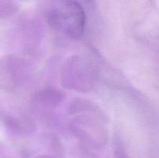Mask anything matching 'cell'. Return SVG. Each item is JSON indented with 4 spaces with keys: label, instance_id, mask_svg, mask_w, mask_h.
<instances>
[{
    "label": "cell",
    "instance_id": "obj_1",
    "mask_svg": "<svg viewBox=\"0 0 159 158\" xmlns=\"http://www.w3.org/2000/svg\"><path fill=\"white\" fill-rule=\"evenodd\" d=\"M51 27L79 40L85 32L86 16L83 7L75 0H53L46 12Z\"/></svg>",
    "mask_w": 159,
    "mask_h": 158
},
{
    "label": "cell",
    "instance_id": "obj_2",
    "mask_svg": "<svg viewBox=\"0 0 159 158\" xmlns=\"http://www.w3.org/2000/svg\"><path fill=\"white\" fill-rule=\"evenodd\" d=\"M69 126L75 136L87 147L101 149L108 143L109 131L102 113H81L71 119Z\"/></svg>",
    "mask_w": 159,
    "mask_h": 158
},
{
    "label": "cell",
    "instance_id": "obj_3",
    "mask_svg": "<svg viewBox=\"0 0 159 158\" xmlns=\"http://www.w3.org/2000/svg\"><path fill=\"white\" fill-rule=\"evenodd\" d=\"M96 74L93 65L79 55L67 59L61 71V85L64 88L79 92H89L93 89Z\"/></svg>",
    "mask_w": 159,
    "mask_h": 158
},
{
    "label": "cell",
    "instance_id": "obj_4",
    "mask_svg": "<svg viewBox=\"0 0 159 158\" xmlns=\"http://www.w3.org/2000/svg\"><path fill=\"white\" fill-rule=\"evenodd\" d=\"M30 73L29 63L16 54H7L0 58V88L14 91L23 86Z\"/></svg>",
    "mask_w": 159,
    "mask_h": 158
},
{
    "label": "cell",
    "instance_id": "obj_5",
    "mask_svg": "<svg viewBox=\"0 0 159 158\" xmlns=\"http://www.w3.org/2000/svg\"><path fill=\"white\" fill-rule=\"evenodd\" d=\"M0 119L7 128L14 133L28 134L35 131L34 122L26 116H17L5 111L0 106Z\"/></svg>",
    "mask_w": 159,
    "mask_h": 158
},
{
    "label": "cell",
    "instance_id": "obj_6",
    "mask_svg": "<svg viewBox=\"0 0 159 158\" xmlns=\"http://www.w3.org/2000/svg\"><path fill=\"white\" fill-rule=\"evenodd\" d=\"M65 95L61 91L55 88H44L36 93L33 103L43 109L51 110L57 108L65 100Z\"/></svg>",
    "mask_w": 159,
    "mask_h": 158
},
{
    "label": "cell",
    "instance_id": "obj_7",
    "mask_svg": "<svg viewBox=\"0 0 159 158\" xmlns=\"http://www.w3.org/2000/svg\"><path fill=\"white\" fill-rule=\"evenodd\" d=\"M85 112L102 113L96 105L85 99H75L68 108V114L76 115Z\"/></svg>",
    "mask_w": 159,
    "mask_h": 158
},
{
    "label": "cell",
    "instance_id": "obj_8",
    "mask_svg": "<svg viewBox=\"0 0 159 158\" xmlns=\"http://www.w3.org/2000/svg\"><path fill=\"white\" fill-rule=\"evenodd\" d=\"M18 4L15 0H0V18H6L18 11Z\"/></svg>",
    "mask_w": 159,
    "mask_h": 158
},
{
    "label": "cell",
    "instance_id": "obj_9",
    "mask_svg": "<svg viewBox=\"0 0 159 158\" xmlns=\"http://www.w3.org/2000/svg\"><path fill=\"white\" fill-rule=\"evenodd\" d=\"M113 158H128L127 150L119 137L115 139L113 143Z\"/></svg>",
    "mask_w": 159,
    "mask_h": 158
},
{
    "label": "cell",
    "instance_id": "obj_10",
    "mask_svg": "<svg viewBox=\"0 0 159 158\" xmlns=\"http://www.w3.org/2000/svg\"><path fill=\"white\" fill-rule=\"evenodd\" d=\"M36 158H57L56 156H52V155H40V156H37Z\"/></svg>",
    "mask_w": 159,
    "mask_h": 158
},
{
    "label": "cell",
    "instance_id": "obj_11",
    "mask_svg": "<svg viewBox=\"0 0 159 158\" xmlns=\"http://www.w3.org/2000/svg\"><path fill=\"white\" fill-rule=\"evenodd\" d=\"M3 158H8V157H3Z\"/></svg>",
    "mask_w": 159,
    "mask_h": 158
}]
</instances>
